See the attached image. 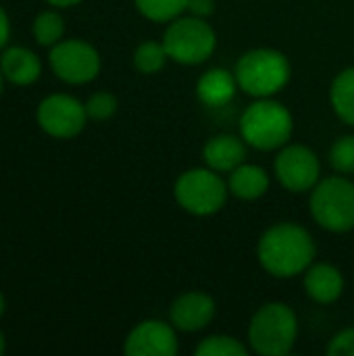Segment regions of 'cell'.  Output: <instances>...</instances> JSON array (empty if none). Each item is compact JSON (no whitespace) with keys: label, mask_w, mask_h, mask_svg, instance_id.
<instances>
[{"label":"cell","mask_w":354,"mask_h":356,"mask_svg":"<svg viewBox=\"0 0 354 356\" xmlns=\"http://www.w3.org/2000/svg\"><path fill=\"white\" fill-rule=\"evenodd\" d=\"M0 92H2V77H0Z\"/></svg>","instance_id":"cell-31"},{"label":"cell","mask_w":354,"mask_h":356,"mask_svg":"<svg viewBox=\"0 0 354 356\" xmlns=\"http://www.w3.org/2000/svg\"><path fill=\"white\" fill-rule=\"evenodd\" d=\"M2 73L8 81L25 86L38 79L40 75V60L31 50L25 48H10L2 54Z\"/></svg>","instance_id":"cell-17"},{"label":"cell","mask_w":354,"mask_h":356,"mask_svg":"<svg viewBox=\"0 0 354 356\" xmlns=\"http://www.w3.org/2000/svg\"><path fill=\"white\" fill-rule=\"evenodd\" d=\"M86 106L65 94L46 98L38 108V121L44 131L54 138H73L86 125Z\"/></svg>","instance_id":"cell-10"},{"label":"cell","mask_w":354,"mask_h":356,"mask_svg":"<svg viewBox=\"0 0 354 356\" xmlns=\"http://www.w3.org/2000/svg\"><path fill=\"white\" fill-rule=\"evenodd\" d=\"M194 17L207 19L209 15L215 13V0H188V8Z\"/></svg>","instance_id":"cell-26"},{"label":"cell","mask_w":354,"mask_h":356,"mask_svg":"<svg viewBox=\"0 0 354 356\" xmlns=\"http://www.w3.org/2000/svg\"><path fill=\"white\" fill-rule=\"evenodd\" d=\"M48 2L54 4V6H73V4H77L81 0H48Z\"/></svg>","instance_id":"cell-28"},{"label":"cell","mask_w":354,"mask_h":356,"mask_svg":"<svg viewBox=\"0 0 354 356\" xmlns=\"http://www.w3.org/2000/svg\"><path fill=\"white\" fill-rule=\"evenodd\" d=\"M136 8L154 23H171L188 8V0H134Z\"/></svg>","instance_id":"cell-19"},{"label":"cell","mask_w":354,"mask_h":356,"mask_svg":"<svg viewBox=\"0 0 354 356\" xmlns=\"http://www.w3.org/2000/svg\"><path fill=\"white\" fill-rule=\"evenodd\" d=\"M50 65L54 73L67 83L92 81L100 71V56L94 46L81 40H67L52 48Z\"/></svg>","instance_id":"cell-9"},{"label":"cell","mask_w":354,"mask_h":356,"mask_svg":"<svg viewBox=\"0 0 354 356\" xmlns=\"http://www.w3.org/2000/svg\"><path fill=\"white\" fill-rule=\"evenodd\" d=\"M311 215L328 232L354 229V184L346 177H328L313 188Z\"/></svg>","instance_id":"cell-6"},{"label":"cell","mask_w":354,"mask_h":356,"mask_svg":"<svg viewBox=\"0 0 354 356\" xmlns=\"http://www.w3.org/2000/svg\"><path fill=\"white\" fill-rule=\"evenodd\" d=\"M321 165L317 154L303 144H290L282 148L275 159V175L280 184L290 192H307L319 184Z\"/></svg>","instance_id":"cell-8"},{"label":"cell","mask_w":354,"mask_h":356,"mask_svg":"<svg viewBox=\"0 0 354 356\" xmlns=\"http://www.w3.org/2000/svg\"><path fill=\"white\" fill-rule=\"evenodd\" d=\"M330 165L338 173H354V136H342L330 150Z\"/></svg>","instance_id":"cell-23"},{"label":"cell","mask_w":354,"mask_h":356,"mask_svg":"<svg viewBox=\"0 0 354 356\" xmlns=\"http://www.w3.org/2000/svg\"><path fill=\"white\" fill-rule=\"evenodd\" d=\"M317 254L313 236L298 223L284 221L269 227L257 246L261 267L273 277H296L305 273Z\"/></svg>","instance_id":"cell-1"},{"label":"cell","mask_w":354,"mask_h":356,"mask_svg":"<svg viewBox=\"0 0 354 356\" xmlns=\"http://www.w3.org/2000/svg\"><path fill=\"white\" fill-rule=\"evenodd\" d=\"M202 156L207 167H211L217 173H230L236 167H240L246 159V146L240 138L230 134H219L211 138L204 148Z\"/></svg>","instance_id":"cell-14"},{"label":"cell","mask_w":354,"mask_h":356,"mask_svg":"<svg viewBox=\"0 0 354 356\" xmlns=\"http://www.w3.org/2000/svg\"><path fill=\"white\" fill-rule=\"evenodd\" d=\"M167 58H169V54L165 50V44L163 42H152V40L142 42L134 52V65L144 75L159 73L165 67Z\"/></svg>","instance_id":"cell-20"},{"label":"cell","mask_w":354,"mask_h":356,"mask_svg":"<svg viewBox=\"0 0 354 356\" xmlns=\"http://www.w3.org/2000/svg\"><path fill=\"white\" fill-rule=\"evenodd\" d=\"M298 338L296 313L284 302L263 305L250 319L248 344L261 356H286Z\"/></svg>","instance_id":"cell-3"},{"label":"cell","mask_w":354,"mask_h":356,"mask_svg":"<svg viewBox=\"0 0 354 356\" xmlns=\"http://www.w3.org/2000/svg\"><path fill=\"white\" fill-rule=\"evenodd\" d=\"M330 356H354V327H348L340 334H336L330 340L328 346Z\"/></svg>","instance_id":"cell-25"},{"label":"cell","mask_w":354,"mask_h":356,"mask_svg":"<svg viewBox=\"0 0 354 356\" xmlns=\"http://www.w3.org/2000/svg\"><path fill=\"white\" fill-rule=\"evenodd\" d=\"M65 31V25H63V19L56 15V13H42L35 23H33V33H35V40L44 46H50V44H56L61 40Z\"/></svg>","instance_id":"cell-22"},{"label":"cell","mask_w":354,"mask_h":356,"mask_svg":"<svg viewBox=\"0 0 354 356\" xmlns=\"http://www.w3.org/2000/svg\"><path fill=\"white\" fill-rule=\"evenodd\" d=\"M4 353V338H2V334H0V355Z\"/></svg>","instance_id":"cell-29"},{"label":"cell","mask_w":354,"mask_h":356,"mask_svg":"<svg viewBox=\"0 0 354 356\" xmlns=\"http://www.w3.org/2000/svg\"><path fill=\"white\" fill-rule=\"evenodd\" d=\"M305 290L315 302L330 305L342 296L344 277L338 267L330 263H317L305 271Z\"/></svg>","instance_id":"cell-13"},{"label":"cell","mask_w":354,"mask_h":356,"mask_svg":"<svg viewBox=\"0 0 354 356\" xmlns=\"http://www.w3.org/2000/svg\"><path fill=\"white\" fill-rule=\"evenodd\" d=\"M294 129L290 111L271 98H259L248 104L240 117V134L257 150H275L286 146Z\"/></svg>","instance_id":"cell-4"},{"label":"cell","mask_w":354,"mask_h":356,"mask_svg":"<svg viewBox=\"0 0 354 356\" xmlns=\"http://www.w3.org/2000/svg\"><path fill=\"white\" fill-rule=\"evenodd\" d=\"M230 188L211 167L188 169L175 181L173 194L177 204L196 217H207L223 209Z\"/></svg>","instance_id":"cell-7"},{"label":"cell","mask_w":354,"mask_h":356,"mask_svg":"<svg viewBox=\"0 0 354 356\" xmlns=\"http://www.w3.org/2000/svg\"><path fill=\"white\" fill-rule=\"evenodd\" d=\"M230 192L240 200H257L269 190V175L259 165H240L230 171Z\"/></svg>","instance_id":"cell-16"},{"label":"cell","mask_w":354,"mask_h":356,"mask_svg":"<svg viewBox=\"0 0 354 356\" xmlns=\"http://www.w3.org/2000/svg\"><path fill=\"white\" fill-rule=\"evenodd\" d=\"M123 350L127 356H175L179 346L173 325L148 319L129 332Z\"/></svg>","instance_id":"cell-11"},{"label":"cell","mask_w":354,"mask_h":356,"mask_svg":"<svg viewBox=\"0 0 354 356\" xmlns=\"http://www.w3.org/2000/svg\"><path fill=\"white\" fill-rule=\"evenodd\" d=\"M215 317V300L204 292H186L169 309L171 325L179 332H200Z\"/></svg>","instance_id":"cell-12"},{"label":"cell","mask_w":354,"mask_h":356,"mask_svg":"<svg viewBox=\"0 0 354 356\" xmlns=\"http://www.w3.org/2000/svg\"><path fill=\"white\" fill-rule=\"evenodd\" d=\"M236 81L242 92L255 98H271L290 81V60L273 48H255L236 63Z\"/></svg>","instance_id":"cell-2"},{"label":"cell","mask_w":354,"mask_h":356,"mask_svg":"<svg viewBox=\"0 0 354 356\" xmlns=\"http://www.w3.org/2000/svg\"><path fill=\"white\" fill-rule=\"evenodd\" d=\"M2 311H4V298H2V294H0V315H2Z\"/></svg>","instance_id":"cell-30"},{"label":"cell","mask_w":354,"mask_h":356,"mask_svg":"<svg viewBox=\"0 0 354 356\" xmlns=\"http://www.w3.org/2000/svg\"><path fill=\"white\" fill-rule=\"evenodd\" d=\"M6 38H8V19L6 13L0 8V48L6 44Z\"/></svg>","instance_id":"cell-27"},{"label":"cell","mask_w":354,"mask_h":356,"mask_svg":"<svg viewBox=\"0 0 354 356\" xmlns=\"http://www.w3.org/2000/svg\"><path fill=\"white\" fill-rule=\"evenodd\" d=\"M165 50L179 65H200L209 60L217 46L215 29L200 17H177L163 35Z\"/></svg>","instance_id":"cell-5"},{"label":"cell","mask_w":354,"mask_h":356,"mask_svg":"<svg viewBox=\"0 0 354 356\" xmlns=\"http://www.w3.org/2000/svg\"><path fill=\"white\" fill-rule=\"evenodd\" d=\"M117 111V98L108 92H98L94 94L88 104H86V113L88 117L96 119V121H104L108 117H113Z\"/></svg>","instance_id":"cell-24"},{"label":"cell","mask_w":354,"mask_h":356,"mask_svg":"<svg viewBox=\"0 0 354 356\" xmlns=\"http://www.w3.org/2000/svg\"><path fill=\"white\" fill-rule=\"evenodd\" d=\"M236 73H230L227 69H209L202 73L196 81V96L202 104L215 108L227 104L236 96Z\"/></svg>","instance_id":"cell-15"},{"label":"cell","mask_w":354,"mask_h":356,"mask_svg":"<svg viewBox=\"0 0 354 356\" xmlns=\"http://www.w3.org/2000/svg\"><path fill=\"white\" fill-rule=\"evenodd\" d=\"M196 356H246L248 355V348L232 338V336H209L204 338L196 350H194Z\"/></svg>","instance_id":"cell-21"},{"label":"cell","mask_w":354,"mask_h":356,"mask_svg":"<svg viewBox=\"0 0 354 356\" xmlns=\"http://www.w3.org/2000/svg\"><path fill=\"white\" fill-rule=\"evenodd\" d=\"M330 102L334 113L354 127V67L344 69L336 75L330 88Z\"/></svg>","instance_id":"cell-18"}]
</instances>
